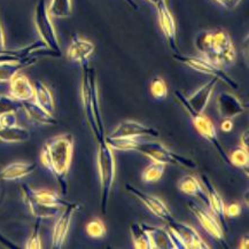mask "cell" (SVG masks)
I'll list each match as a JSON object with an SVG mask.
<instances>
[{
	"label": "cell",
	"mask_w": 249,
	"mask_h": 249,
	"mask_svg": "<svg viewBox=\"0 0 249 249\" xmlns=\"http://www.w3.org/2000/svg\"><path fill=\"white\" fill-rule=\"evenodd\" d=\"M178 190L184 194H186V196L196 197V199L201 200L203 203L208 206V196H207V193L204 192L203 185L200 183L196 176H184L178 181Z\"/></svg>",
	"instance_id": "obj_24"
},
{
	"label": "cell",
	"mask_w": 249,
	"mask_h": 249,
	"mask_svg": "<svg viewBox=\"0 0 249 249\" xmlns=\"http://www.w3.org/2000/svg\"><path fill=\"white\" fill-rule=\"evenodd\" d=\"M221 129L224 132H231L233 129V122L230 119H223V122L221 123Z\"/></svg>",
	"instance_id": "obj_40"
},
{
	"label": "cell",
	"mask_w": 249,
	"mask_h": 249,
	"mask_svg": "<svg viewBox=\"0 0 249 249\" xmlns=\"http://www.w3.org/2000/svg\"><path fill=\"white\" fill-rule=\"evenodd\" d=\"M0 242H1V244H4L6 247H8V248H18L17 246L13 244V242L9 241L8 239H6L4 235H1V234H0Z\"/></svg>",
	"instance_id": "obj_43"
},
{
	"label": "cell",
	"mask_w": 249,
	"mask_h": 249,
	"mask_svg": "<svg viewBox=\"0 0 249 249\" xmlns=\"http://www.w3.org/2000/svg\"><path fill=\"white\" fill-rule=\"evenodd\" d=\"M106 142L113 151H137L153 161L160 162V163L183 165L187 169L196 168V163L193 160L169 151L161 142H142L137 138H109V137H106Z\"/></svg>",
	"instance_id": "obj_2"
},
{
	"label": "cell",
	"mask_w": 249,
	"mask_h": 249,
	"mask_svg": "<svg viewBox=\"0 0 249 249\" xmlns=\"http://www.w3.org/2000/svg\"><path fill=\"white\" fill-rule=\"evenodd\" d=\"M241 206L237 202L225 206V216L226 217H238L241 213Z\"/></svg>",
	"instance_id": "obj_38"
},
{
	"label": "cell",
	"mask_w": 249,
	"mask_h": 249,
	"mask_svg": "<svg viewBox=\"0 0 249 249\" xmlns=\"http://www.w3.org/2000/svg\"><path fill=\"white\" fill-rule=\"evenodd\" d=\"M5 49V34H4V29H2L1 25V21H0V53L4 52Z\"/></svg>",
	"instance_id": "obj_42"
},
{
	"label": "cell",
	"mask_w": 249,
	"mask_h": 249,
	"mask_svg": "<svg viewBox=\"0 0 249 249\" xmlns=\"http://www.w3.org/2000/svg\"><path fill=\"white\" fill-rule=\"evenodd\" d=\"M174 59L176 61L183 63V65L187 66L188 68L199 71L201 74L210 75L213 77H216L218 81L224 82L226 85L230 88L238 90L239 85L234 79L230 77V76L224 71V69L221 67L213 65V62H210L209 60L204 59L203 56H193V55H184V54L174 53Z\"/></svg>",
	"instance_id": "obj_8"
},
{
	"label": "cell",
	"mask_w": 249,
	"mask_h": 249,
	"mask_svg": "<svg viewBox=\"0 0 249 249\" xmlns=\"http://www.w3.org/2000/svg\"><path fill=\"white\" fill-rule=\"evenodd\" d=\"M9 95L18 101L34 100L35 86L27 76L18 72L9 81Z\"/></svg>",
	"instance_id": "obj_19"
},
{
	"label": "cell",
	"mask_w": 249,
	"mask_h": 249,
	"mask_svg": "<svg viewBox=\"0 0 249 249\" xmlns=\"http://www.w3.org/2000/svg\"><path fill=\"white\" fill-rule=\"evenodd\" d=\"M248 237L246 235V237L244 238V240H241V245L239 246V248H244V249H247L248 248Z\"/></svg>",
	"instance_id": "obj_45"
},
{
	"label": "cell",
	"mask_w": 249,
	"mask_h": 249,
	"mask_svg": "<svg viewBox=\"0 0 249 249\" xmlns=\"http://www.w3.org/2000/svg\"><path fill=\"white\" fill-rule=\"evenodd\" d=\"M230 163L231 165H234L239 169H242V170L246 171V174L248 175V162H249V153L248 149H246L244 147H238L237 149H234L233 153L230 156Z\"/></svg>",
	"instance_id": "obj_32"
},
{
	"label": "cell",
	"mask_w": 249,
	"mask_h": 249,
	"mask_svg": "<svg viewBox=\"0 0 249 249\" xmlns=\"http://www.w3.org/2000/svg\"><path fill=\"white\" fill-rule=\"evenodd\" d=\"M124 1H125L126 4L129 5L132 9H135V11H138V5L136 4L135 0H124Z\"/></svg>",
	"instance_id": "obj_44"
},
{
	"label": "cell",
	"mask_w": 249,
	"mask_h": 249,
	"mask_svg": "<svg viewBox=\"0 0 249 249\" xmlns=\"http://www.w3.org/2000/svg\"><path fill=\"white\" fill-rule=\"evenodd\" d=\"M245 200H246V206H248V191H247V192H246Z\"/></svg>",
	"instance_id": "obj_47"
},
{
	"label": "cell",
	"mask_w": 249,
	"mask_h": 249,
	"mask_svg": "<svg viewBox=\"0 0 249 249\" xmlns=\"http://www.w3.org/2000/svg\"><path fill=\"white\" fill-rule=\"evenodd\" d=\"M215 1L218 2L224 8L229 9V11H233V9L238 7L242 0H215Z\"/></svg>",
	"instance_id": "obj_39"
},
{
	"label": "cell",
	"mask_w": 249,
	"mask_h": 249,
	"mask_svg": "<svg viewBox=\"0 0 249 249\" xmlns=\"http://www.w3.org/2000/svg\"><path fill=\"white\" fill-rule=\"evenodd\" d=\"M151 93L156 100H164L168 95V86L164 79L161 77H154L151 82Z\"/></svg>",
	"instance_id": "obj_34"
},
{
	"label": "cell",
	"mask_w": 249,
	"mask_h": 249,
	"mask_svg": "<svg viewBox=\"0 0 249 249\" xmlns=\"http://www.w3.org/2000/svg\"><path fill=\"white\" fill-rule=\"evenodd\" d=\"M131 237H132V242L135 248L137 249H152L151 240H149L148 233L143 229L142 224L133 223L130 226Z\"/></svg>",
	"instance_id": "obj_29"
},
{
	"label": "cell",
	"mask_w": 249,
	"mask_h": 249,
	"mask_svg": "<svg viewBox=\"0 0 249 249\" xmlns=\"http://www.w3.org/2000/svg\"><path fill=\"white\" fill-rule=\"evenodd\" d=\"M40 219L37 218V223L35 225V229L33 231V234L31 237L28 239L27 245H25V248L27 249H40L41 248V240H40Z\"/></svg>",
	"instance_id": "obj_36"
},
{
	"label": "cell",
	"mask_w": 249,
	"mask_h": 249,
	"mask_svg": "<svg viewBox=\"0 0 249 249\" xmlns=\"http://www.w3.org/2000/svg\"><path fill=\"white\" fill-rule=\"evenodd\" d=\"M169 231L174 238L176 249H208L210 248L192 226L176 221L168 222Z\"/></svg>",
	"instance_id": "obj_9"
},
{
	"label": "cell",
	"mask_w": 249,
	"mask_h": 249,
	"mask_svg": "<svg viewBox=\"0 0 249 249\" xmlns=\"http://www.w3.org/2000/svg\"><path fill=\"white\" fill-rule=\"evenodd\" d=\"M31 193L35 199L38 202L45 204V206H54V207H66L69 202L62 199L59 194L53 192V191H47V190H31Z\"/></svg>",
	"instance_id": "obj_28"
},
{
	"label": "cell",
	"mask_w": 249,
	"mask_h": 249,
	"mask_svg": "<svg viewBox=\"0 0 249 249\" xmlns=\"http://www.w3.org/2000/svg\"><path fill=\"white\" fill-rule=\"evenodd\" d=\"M34 22L40 40L54 54V56L61 57L62 52L61 47H60L59 38H57L53 22L51 20V15L49 9H47L45 0H38L36 8H35Z\"/></svg>",
	"instance_id": "obj_7"
},
{
	"label": "cell",
	"mask_w": 249,
	"mask_h": 249,
	"mask_svg": "<svg viewBox=\"0 0 249 249\" xmlns=\"http://www.w3.org/2000/svg\"><path fill=\"white\" fill-rule=\"evenodd\" d=\"M175 97L179 100L181 106L184 107V109L186 110V113L190 115L193 125L196 129L197 132H199V135L202 136L204 139L208 140V142L212 143L213 147H215L216 151L218 152L219 156H221L222 160L225 162V163L231 164L230 163V159L228 154H226L224 148H223L221 142H219L218 136H217V132H216L215 124L212 122V120H210L208 116H206L203 113H196V110H193L192 107H191L190 104H188L187 97H185L180 91H175Z\"/></svg>",
	"instance_id": "obj_6"
},
{
	"label": "cell",
	"mask_w": 249,
	"mask_h": 249,
	"mask_svg": "<svg viewBox=\"0 0 249 249\" xmlns=\"http://www.w3.org/2000/svg\"><path fill=\"white\" fill-rule=\"evenodd\" d=\"M34 86H35L34 101L39 105L40 107H43L44 109L49 111V113L54 114L55 106H54V99H53L52 93H51L50 89L40 81H36Z\"/></svg>",
	"instance_id": "obj_26"
},
{
	"label": "cell",
	"mask_w": 249,
	"mask_h": 249,
	"mask_svg": "<svg viewBox=\"0 0 249 249\" xmlns=\"http://www.w3.org/2000/svg\"><path fill=\"white\" fill-rule=\"evenodd\" d=\"M81 208L78 203H68L66 207H63V212L59 216L57 221L54 225L53 235H52V247L55 249L62 248L65 245L67 235H68L70 224L74 213Z\"/></svg>",
	"instance_id": "obj_13"
},
{
	"label": "cell",
	"mask_w": 249,
	"mask_h": 249,
	"mask_svg": "<svg viewBox=\"0 0 249 249\" xmlns=\"http://www.w3.org/2000/svg\"><path fill=\"white\" fill-rule=\"evenodd\" d=\"M0 127H1V124H0Z\"/></svg>",
	"instance_id": "obj_48"
},
{
	"label": "cell",
	"mask_w": 249,
	"mask_h": 249,
	"mask_svg": "<svg viewBox=\"0 0 249 249\" xmlns=\"http://www.w3.org/2000/svg\"><path fill=\"white\" fill-rule=\"evenodd\" d=\"M142 226L148 233L152 249H176L174 238L169 230L146 224H142Z\"/></svg>",
	"instance_id": "obj_22"
},
{
	"label": "cell",
	"mask_w": 249,
	"mask_h": 249,
	"mask_svg": "<svg viewBox=\"0 0 249 249\" xmlns=\"http://www.w3.org/2000/svg\"><path fill=\"white\" fill-rule=\"evenodd\" d=\"M74 151V136L71 133L53 137L44 143L40 153V161L52 174L61 188V193H68V171Z\"/></svg>",
	"instance_id": "obj_1"
},
{
	"label": "cell",
	"mask_w": 249,
	"mask_h": 249,
	"mask_svg": "<svg viewBox=\"0 0 249 249\" xmlns=\"http://www.w3.org/2000/svg\"><path fill=\"white\" fill-rule=\"evenodd\" d=\"M97 164L99 177H100L101 213L106 215L111 188H113L115 180V175H116V162H115L113 149L109 147L106 140L98 142Z\"/></svg>",
	"instance_id": "obj_5"
},
{
	"label": "cell",
	"mask_w": 249,
	"mask_h": 249,
	"mask_svg": "<svg viewBox=\"0 0 249 249\" xmlns=\"http://www.w3.org/2000/svg\"><path fill=\"white\" fill-rule=\"evenodd\" d=\"M22 109L21 101L17 100L11 95H0V115L6 113H18Z\"/></svg>",
	"instance_id": "obj_33"
},
{
	"label": "cell",
	"mask_w": 249,
	"mask_h": 249,
	"mask_svg": "<svg viewBox=\"0 0 249 249\" xmlns=\"http://www.w3.org/2000/svg\"><path fill=\"white\" fill-rule=\"evenodd\" d=\"M125 190L131 194V196L137 197L139 201H142V202L153 213V215H155L156 217H159V218H161L162 221L168 223L174 219V216L171 215L170 210L168 209V207L165 206L163 201L159 199L158 196H151V194L142 192V191L138 190V188L135 187L131 184L125 185Z\"/></svg>",
	"instance_id": "obj_12"
},
{
	"label": "cell",
	"mask_w": 249,
	"mask_h": 249,
	"mask_svg": "<svg viewBox=\"0 0 249 249\" xmlns=\"http://www.w3.org/2000/svg\"><path fill=\"white\" fill-rule=\"evenodd\" d=\"M155 7L158 11L159 23L162 33H163L172 52L178 53L179 51H178L177 45V27H176L175 18L172 17L171 12L169 11L167 1L160 2Z\"/></svg>",
	"instance_id": "obj_14"
},
{
	"label": "cell",
	"mask_w": 249,
	"mask_h": 249,
	"mask_svg": "<svg viewBox=\"0 0 249 249\" xmlns=\"http://www.w3.org/2000/svg\"><path fill=\"white\" fill-rule=\"evenodd\" d=\"M47 9L51 17L57 18H69L72 13V2L71 0H51Z\"/></svg>",
	"instance_id": "obj_30"
},
{
	"label": "cell",
	"mask_w": 249,
	"mask_h": 249,
	"mask_svg": "<svg viewBox=\"0 0 249 249\" xmlns=\"http://www.w3.org/2000/svg\"><path fill=\"white\" fill-rule=\"evenodd\" d=\"M37 164L35 163H25V162H15L7 165L0 171V179L4 180H17L21 178L27 177L36 170Z\"/></svg>",
	"instance_id": "obj_25"
},
{
	"label": "cell",
	"mask_w": 249,
	"mask_h": 249,
	"mask_svg": "<svg viewBox=\"0 0 249 249\" xmlns=\"http://www.w3.org/2000/svg\"><path fill=\"white\" fill-rule=\"evenodd\" d=\"M82 68V102L85 119L97 142H100L105 140V125L99 101L97 72L88 63L83 65Z\"/></svg>",
	"instance_id": "obj_4"
},
{
	"label": "cell",
	"mask_w": 249,
	"mask_h": 249,
	"mask_svg": "<svg viewBox=\"0 0 249 249\" xmlns=\"http://www.w3.org/2000/svg\"><path fill=\"white\" fill-rule=\"evenodd\" d=\"M217 82H218V79L213 77L208 83L201 86L199 90H196L191 97L187 98L188 104L193 110H196V113H204V109L208 106V102L212 98L213 90H215Z\"/></svg>",
	"instance_id": "obj_20"
},
{
	"label": "cell",
	"mask_w": 249,
	"mask_h": 249,
	"mask_svg": "<svg viewBox=\"0 0 249 249\" xmlns=\"http://www.w3.org/2000/svg\"><path fill=\"white\" fill-rule=\"evenodd\" d=\"M31 190H33V188L29 186V185H22V192H23L24 201L27 202L31 213H33L36 218H52V217L56 216L57 213H60L61 207L45 206V204L38 202V201L34 197L33 193H31Z\"/></svg>",
	"instance_id": "obj_17"
},
{
	"label": "cell",
	"mask_w": 249,
	"mask_h": 249,
	"mask_svg": "<svg viewBox=\"0 0 249 249\" xmlns=\"http://www.w3.org/2000/svg\"><path fill=\"white\" fill-rule=\"evenodd\" d=\"M94 52V45L90 40L74 35L70 41V45L67 50V57L71 61L77 62L83 66L88 63L89 57Z\"/></svg>",
	"instance_id": "obj_16"
},
{
	"label": "cell",
	"mask_w": 249,
	"mask_h": 249,
	"mask_svg": "<svg viewBox=\"0 0 249 249\" xmlns=\"http://www.w3.org/2000/svg\"><path fill=\"white\" fill-rule=\"evenodd\" d=\"M248 143H249V133H248V130H246L241 136L240 146H241V147L246 148V149H248Z\"/></svg>",
	"instance_id": "obj_41"
},
{
	"label": "cell",
	"mask_w": 249,
	"mask_h": 249,
	"mask_svg": "<svg viewBox=\"0 0 249 249\" xmlns=\"http://www.w3.org/2000/svg\"><path fill=\"white\" fill-rule=\"evenodd\" d=\"M30 131L25 127L14 125L8 127H0V142H25L30 139Z\"/></svg>",
	"instance_id": "obj_27"
},
{
	"label": "cell",
	"mask_w": 249,
	"mask_h": 249,
	"mask_svg": "<svg viewBox=\"0 0 249 249\" xmlns=\"http://www.w3.org/2000/svg\"><path fill=\"white\" fill-rule=\"evenodd\" d=\"M165 164L153 161L152 163L147 165V167L145 168V170L142 171V180L145 181V183H155V181H159L162 178V176H163Z\"/></svg>",
	"instance_id": "obj_31"
},
{
	"label": "cell",
	"mask_w": 249,
	"mask_h": 249,
	"mask_svg": "<svg viewBox=\"0 0 249 249\" xmlns=\"http://www.w3.org/2000/svg\"><path fill=\"white\" fill-rule=\"evenodd\" d=\"M86 233H88L89 237L91 238H102L106 234V226L104 225V223H102L100 219H92V221H90L86 224Z\"/></svg>",
	"instance_id": "obj_35"
},
{
	"label": "cell",
	"mask_w": 249,
	"mask_h": 249,
	"mask_svg": "<svg viewBox=\"0 0 249 249\" xmlns=\"http://www.w3.org/2000/svg\"><path fill=\"white\" fill-rule=\"evenodd\" d=\"M109 138H139V137H152L159 138L160 132L154 127L132 120L122 121L110 133Z\"/></svg>",
	"instance_id": "obj_11"
},
{
	"label": "cell",
	"mask_w": 249,
	"mask_h": 249,
	"mask_svg": "<svg viewBox=\"0 0 249 249\" xmlns=\"http://www.w3.org/2000/svg\"><path fill=\"white\" fill-rule=\"evenodd\" d=\"M188 209L196 217L197 221L200 222L201 226H202V229L208 233L210 237L217 241H219L221 244H225L224 230H223V226L219 224L218 219L216 218L213 213L207 212L202 207L197 206V204L193 202L188 203Z\"/></svg>",
	"instance_id": "obj_10"
},
{
	"label": "cell",
	"mask_w": 249,
	"mask_h": 249,
	"mask_svg": "<svg viewBox=\"0 0 249 249\" xmlns=\"http://www.w3.org/2000/svg\"><path fill=\"white\" fill-rule=\"evenodd\" d=\"M38 57L31 56L22 60H11V61H0V83H9L18 72L22 69L33 66Z\"/></svg>",
	"instance_id": "obj_23"
},
{
	"label": "cell",
	"mask_w": 249,
	"mask_h": 249,
	"mask_svg": "<svg viewBox=\"0 0 249 249\" xmlns=\"http://www.w3.org/2000/svg\"><path fill=\"white\" fill-rule=\"evenodd\" d=\"M196 50L204 59L224 68L235 62L237 53L230 35L224 30H202L196 37Z\"/></svg>",
	"instance_id": "obj_3"
},
{
	"label": "cell",
	"mask_w": 249,
	"mask_h": 249,
	"mask_svg": "<svg viewBox=\"0 0 249 249\" xmlns=\"http://www.w3.org/2000/svg\"><path fill=\"white\" fill-rule=\"evenodd\" d=\"M22 109H24L28 119L35 123L44 124V125H56L57 121L53 114L40 107L34 100L22 101Z\"/></svg>",
	"instance_id": "obj_21"
},
{
	"label": "cell",
	"mask_w": 249,
	"mask_h": 249,
	"mask_svg": "<svg viewBox=\"0 0 249 249\" xmlns=\"http://www.w3.org/2000/svg\"><path fill=\"white\" fill-rule=\"evenodd\" d=\"M201 180H202L203 187L206 188L207 196H208V206L212 209V213L218 219L219 224L224 226V229H228L226 226V216H225V203L223 201L222 196L217 192V190L213 186L212 180L207 177L206 175L201 176Z\"/></svg>",
	"instance_id": "obj_15"
},
{
	"label": "cell",
	"mask_w": 249,
	"mask_h": 249,
	"mask_svg": "<svg viewBox=\"0 0 249 249\" xmlns=\"http://www.w3.org/2000/svg\"><path fill=\"white\" fill-rule=\"evenodd\" d=\"M217 111L222 119H234L245 111L244 104L232 93H222L216 101Z\"/></svg>",
	"instance_id": "obj_18"
},
{
	"label": "cell",
	"mask_w": 249,
	"mask_h": 249,
	"mask_svg": "<svg viewBox=\"0 0 249 249\" xmlns=\"http://www.w3.org/2000/svg\"><path fill=\"white\" fill-rule=\"evenodd\" d=\"M0 124H1V127L18 125L17 113H6L0 115Z\"/></svg>",
	"instance_id": "obj_37"
},
{
	"label": "cell",
	"mask_w": 249,
	"mask_h": 249,
	"mask_svg": "<svg viewBox=\"0 0 249 249\" xmlns=\"http://www.w3.org/2000/svg\"><path fill=\"white\" fill-rule=\"evenodd\" d=\"M149 2H151L152 5H154V6H156V5H159L160 2H163V1H167V0H148Z\"/></svg>",
	"instance_id": "obj_46"
},
{
	"label": "cell",
	"mask_w": 249,
	"mask_h": 249,
	"mask_svg": "<svg viewBox=\"0 0 249 249\" xmlns=\"http://www.w3.org/2000/svg\"><path fill=\"white\" fill-rule=\"evenodd\" d=\"M0 95H1V94H0Z\"/></svg>",
	"instance_id": "obj_49"
}]
</instances>
